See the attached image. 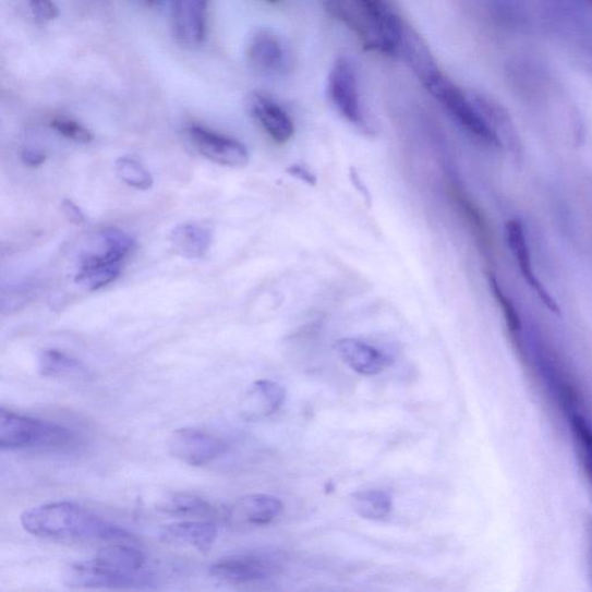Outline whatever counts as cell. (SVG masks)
Segmentation results:
<instances>
[{
	"mask_svg": "<svg viewBox=\"0 0 592 592\" xmlns=\"http://www.w3.org/2000/svg\"><path fill=\"white\" fill-rule=\"evenodd\" d=\"M22 525L34 536L53 540L131 541L132 533L73 503H51L23 512Z\"/></svg>",
	"mask_w": 592,
	"mask_h": 592,
	"instance_id": "obj_1",
	"label": "cell"
},
{
	"mask_svg": "<svg viewBox=\"0 0 592 592\" xmlns=\"http://www.w3.org/2000/svg\"><path fill=\"white\" fill-rule=\"evenodd\" d=\"M133 246L135 240L122 229H105L81 256L75 282L90 292L101 290L118 279L122 263Z\"/></svg>",
	"mask_w": 592,
	"mask_h": 592,
	"instance_id": "obj_2",
	"label": "cell"
},
{
	"mask_svg": "<svg viewBox=\"0 0 592 592\" xmlns=\"http://www.w3.org/2000/svg\"><path fill=\"white\" fill-rule=\"evenodd\" d=\"M67 427L0 409V447L3 449L53 448L68 445Z\"/></svg>",
	"mask_w": 592,
	"mask_h": 592,
	"instance_id": "obj_3",
	"label": "cell"
},
{
	"mask_svg": "<svg viewBox=\"0 0 592 592\" xmlns=\"http://www.w3.org/2000/svg\"><path fill=\"white\" fill-rule=\"evenodd\" d=\"M424 87L471 137L484 145L500 149L498 141H496L480 110L472 102L470 95L456 86L443 72L435 75Z\"/></svg>",
	"mask_w": 592,
	"mask_h": 592,
	"instance_id": "obj_4",
	"label": "cell"
},
{
	"mask_svg": "<svg viewBox=\"0 0 592 592\" xmlns=\"http://www.w3.org/2000/svg\"><path fill=\"white\" fill-rule=\"evenodd\" d=\"M150 572L124 571L101 564L97 559L76 563L65 572V584L73 588L130 589L149 585Z\"/></svg>",
	"mask_w": 592,
	"mask_h": 592,
	"instance_id": "obj_5",
	"label": "cell"
},
{
	"mask_svg": "<svg viewBox=\"0 0 592 592\" xmlns=\"http://www.w3.org/2000/svg\"><path fill=\"white\" fill-rule=\"evenodd\" d=\"M279 567L277 556L271 553L253 552L217 561L209 567V576L231 584L254 583L274 577Z\"/></svg>",
	"mask_w": 592,
	"mask_h": 592,
	"instance_id": "obj_6",
	"label": "cell"
},
{
	"mask_svg": "<svg viewBox=\"0 0 592 592\" xmlns=\"http://www.w3.org/2000/svg\"><path fill=\"white\" fill-rule=\"evenodd\" d=\"M328 97L343 119L355 126H364L358 76L353 64L346 57L336 60L329 72Z\"/></svg>",
	"mask_w": 592,
	"mask_h": 592,
	"instance_id": "obj_7",
	"label": "cell"
},
{
	"mask_svg": "<svg viewBox=\"0 0 592 592\" xmlns=\"http://www.w3.org/2000/svg\"><path fill=\"white\" fill-rule=\"evenodd\" d=\"M168 451L177 460L203 467L218 460L228 449L221 438L194 428H181L170 435Z\"/></svg>",
	"mask_w": 592,
	"mask_h": 592,
	"instance_id": "obj_8",
	"label": "cell"
},
{
	"mask_svg": "<svg viewBox=\"0 0 592 592\" xmlns=\"http://www.w3.org/2000/svg\"><path fill=\"white\" fill-rule=\"evenodd\" d=\"M506 240L527 285L530 286V289L540 298L549 312L560 315L561 311L557 300L549 294L536 273H534L525 228L520 219L514 218L507 222Z\"/></svg>",
	"mask_w": 592,
	"mask_h": 592,
	"instance_id": "obj_9",
	"label": "cell"
},
{
	"mask_svg": "<svg viewBox=\"0 0 592 592\" xmlns=\"http://www.w3.org/2000/svg\"><path fill=\"white\" fill-rule=\"evenodd\" d=\"M188 135L201 155L216 164L240 168L250 161L247 149L235 140L197 124L189 126Z\"/></svg>",
	"mask_w": 592,
	"mask_h": 592,
	"instance_id": "obj_10",
	"label": "cell"
},
{
	"mask_svg": "<svg viewBox=\"0 0 592 592\" xmlns=\"http://www.w3.org/2000/svg\"><path fill=\"white\" fill-rule=\"evenodd\" d=\"M470 98L498 141L500 149H506L514 157L519 158L522 153V143L508 110L482 93H471Z\"/></svg>",
	"mask_w": 592,
	"mask_h": 592,
	"instance_id": "obj_11",
	"label": "cell"
},
{
	"mask_svg": "<svg viewBox=\"0 0 592 592\" xmlns=\"http://www.w3.org/2000/svg\"><path fill=\"white\" fill-rule=\"evenodd\" d=\"M253 118L258 122L273 142L278 145L290 143L295 128L290 114L276 101L261 93H254L247 101Z\"/></svg>",
	"mask_w": 592,
	"mask_h": 592,
	"instance_id": "obj_12",
	"label": "cell"
},
{
	"mask_svg": "<svg viewBox=\"0 0 592 592\" xmlns=\"http://www.w3.org/2000/svg\"><path fill=\"white\" fill-rule=\"evenodd\" d=\"M208 0H173V29L188 47L201 46L206 37Z\"/></svg>",
	"mask_w": 592,
	"mask_h": 592,
	"instance_id": "obj_13",
	"label": "cell"
},
{
	"mask_svg": "<svg viewBox=\"0 0 592 592\" xmlns=\"http://www.w3.org/2000/svg\"><path fill=\"white\" fill-rule=\"evenodd\" d=\"M245 56L256 71L274 74L286 65V50L280 37L269 29H258L252 34L245 47Z\"/></svg>",
	"mask_w": 592,
	"mask_h": 592,
	"instance_id": "obj_14",
	"label": "cell"
},
{
	"mask_svg": "<svg viewBox=\"0 0 592 592\" xmlns=\"http://www.w3.org/2000/svg\"><path fill=\"white\" fill-rule=\"evenodd\" d=\"M336 350L340 359L361 375H377L392 364L388 354L360 339L342 338L337 341Z\"/></svg>",
	"mask_w": 592,
	"mask_h": 592,
	"instance_id": "obj_15",
	"label": "cell"
},
{
	"mask_svg": "<svg viewBox=\"0 0 592 592\" xmlns=\"http://www.w3.org/2000/svg\"><path fill=\"white\" fill-rule=\"evenodd\" d=\"M158 536L164 544L193 547L205 553L216 543L218 528L213 522L184 521L161 527Z\"/></svg>",
	"mask_w": 592,
	"mask_h": 592,
	"instance_id": "obj_16",
	"label": "cell"
},
{
	"mask_svg": "<svg viewBox=\"0 0 592 592\" xmlns=\"http://www.w3.org/2000/svg\"><path fill=\"white\" fill-rule=\"evenodd\" d=\"M283 510V504L273 495L252 494L243 496L232 508L226 509V519L255 527L275 521Z\"/></svg>",
	"mask_w": 592,
	"mask_h": 592,
	"instance_id": "obj_17",
	"label": "cell"
},
{
	"mask_svg": "<svg viewBox=\"0 0 592 592\" xmlns=\"http://www.w3.org/2000/svg\"><path fill=\"white\" fill-rule=\"evenodd\" d=\"M285 398V389L277 382L259 379L243 396L241 415L250 422L270 416L282 407Z\"/></svg>",
	"mask_w": 592,
	"mask_h": 592,
	"instance_id": "obj_18",
	"label": "cell"
},
{
	"mask_svg": "<svg viewBox=\"0 0 592 592\" xmlns=\"http://www.w3.org/2000/svg\"><path fill=\"white\" fill-rule=\"evenodd\" d=\"M399 55H403L404 60L423 85L442 73L423 38L407 24L400 37Z\"/></svg>",
	"mask_w": 592,
	"mask_h": 592,
	"instance_id": "obj_19",
	"label": "cell"
},
{
	"mask_svg": "<svg viewBox=\"0 0 592 592\" xmlns=\"http://www.w3.org/2000/svg\"><path fill=\"white\" fill-rule=\"evenodd\" d=\"M169 241L180 256L196 259L208 252L213 244V233L196 223H182L171 231Z\"/></svg>",
	"mask_w": 592,
	"mask_h": 592,
	"instance_id": "obj_20",
	"label": "cell"
},
{
	"mask_svg": "<svg viewBox=\"0 0 592 592\" xmlns=\"http://www.w3.org/2000/svg\"><path fill=\"white\" fill-rule=\"evenodd\" d=\"M157 508L164 514L173 515V517L208 518L222 512L226 518V509H217L201 496L189 493L171 494L161 500Z\"/></svg>",
	"mask_w": 592,
	"mask_h": 592,
	"instance_id": "obj_21",
	"label": "cell"
},
{
	"mask_svg": "<svg viewBox=\"0 0 592 592\" xmlns=\"http://www.w3.org/2000/svg\"><path fill=\"white\" fill-rule=\"evenodd\" d=\"M38 371L55 378H78L89 375V370L80 359L57 350H47L38 358Z\"/></svg>",
	"mask_w": 592,
	"mask_h": 592,
	"instance_id": "obj_22",
	"label": "cell"
},
{
	"mask_svg": "<svg viewBox=\"0 0 592 592\" xmlns=\"http://www.w3.org/2000/svg\"><path fill=\"white\" fill-rule=\"evenodd\" d=\"M352 507L362 519H386L392 510V498L388 492L370 490L352 495Z\"/></svg>",
	"mask_w": 592,
	"mask_h": 592,
	"instance_id": "obj_23",
	"label": "cell"
},
{
	"mask_svg": "<svg viewBox=\"0 0 592 592\" xmlns=\"http://www.w3.org/2000/svg\"><path fill=\"white\" fill-rule=\"evenodd\" d=\"M98 561L124 571H141L146 563L144 553L135 547L111 545L101 548L95 557Z\"/></svg>",
	"mask_w": 592,
	"mask_h": 592,
	"instance_id": "obj_24",
	"label": "cell"
},
{
	"mask_svg": "<svg viewBox=\"0 0 592 592\" xmlns=\"http://www.w3.org/2000/svg\"><path fill=\"white\" fill-rule=\"evenodd\" d=\"M567 416L581 462L592 487V425L581 411L571 412Z\"/></svg>",
	"mask_w": 592,
	"mask_h": 592,
	"instance_id": "obj_25",
	"label": "cell"
},
{
	"mask_svg": "<svg viewBox=\"0 0 592 592\" xmlns=\"http://www.w3.org/2000/svg\"><path fill=\"white\" fill-rule=\"evenodd\" d=\"M114 169H117L119 178L129 186L147 190L153 185V178L148 169L135 159L120 158L114 165Z\"/></svg>",
	"mask_w": 592,
	"mask_h": 592,
	"instance_id": "obj_26",
	"label": "cell"
},
{
	"mask_svg": "<svg viewBox=\"0 0 592 592\" xmlns=\"http://www.w3.org/2000/svg\"><path fill=\"white\" fill-rule=\"evenodd\" d=\"M488 285L490 290L496 300L498 302L499 307L503 311L507 328L512 335H519L522 331V321L520 317V314L515 307V304L512 301L508 298V295L505 293V291L502 288V285L499 283L498 279H496L493 275H488Z\"/></svg>",
	"mask_w": 592,
	"mask_h": 592,
	"instance_id": "obj_27",
	"label": "cell"
},
{
	"mask_svg": "<svg viewBox=\"0 0 592 592\" xmlns=\"http://www.w3.org/2000/svg\"><path fill=\"white\" fill-rule=\"evenodd\" d=\"M51 128L71 141L87 144L93 141L92 132L78 122L57 118L51 121Z\"/></svg>",
	"mask_w": 592,
	"mask_h": 592,
	"instance_id": "obj_28",
	"label": "cell"
},
{
	"mask_svg": "<svg viewBox=\"0 0 592 592\" xmlns=\"http://www.w3.org/2000/svg\"><path fill=\"white\" fill-rule=\"evenodd\" d=\"M34 16L40 22H52L59 16V8L53 0H28Z\"/></svg>",
	"mask_w": 592,
	"mask_h": 592,
	"instance_id": "obj_29",
	"label": "cell"
},
{
	"mask_svg": "<svg viewBox=\"0 0 592 592\" xmlns=\"http://www.w3.org/2000/svg\"><path fill=\"white\" fill-rule=\"evenodd\" d=\"M22 160L26 166L36 168L46 162L47 156L46 153L40 149L27 148L22 152Z\"/></svg>",
	"mask_w": 592,
	"mask_h": 592,
	"instance_id": "obj_30",
	"label": "cell"
},
{
	"mask_svg": "<svg viewBox=\"0 0 592 592\" xmlns=\"http://www.w3.org/2000/svg\"><path fill=\"white\" fill-rule=\"evenodd\" d=\"M289 173L295 179L301 180L310 185L316 184V178L311 173L310 170L303 167L293 166L289 168Z\"/></svg>",
	"mask_w": 592,
	"mask_h": 592,
	"instance_id": "obj_31",
	"label": "cell"
},
{
	"mask_svg": "<svg viewBox=\"0 0 592 592\" xmlns=\"http://www.w3.org/2000/svg\"><path fill=\"white\" fill-rule=\"evenodd\" d=\"M64 213L68 216V218L76 225L85 222V216L81 212V208L76 207L73 203L70 201H65L63 204Z\"/></svg>",
	"mask_w": 592,
	"mask_h": 592,
	"instance_id": "obj_32",
	"label": "cell"
},
{
	"mask_svg": "<svg viewBox=\"0 0 592 592\" xmlns=\"http://www.w3.org/2000/svg\"><path fill=\"white\" fill-rule=\"evenodd\" d=\"M266 2H269V3H273V4H275V3H278V2H279V0H266Z\"/></svg>",
	"mask_w": 592,
	"mask_h": 592,
	"instance_id": "obj_33",
	"label": "cell"
},
{
	"mask_svg": "<svg viewBox=\"0 0 592 592\" xmlns=\"http://www.w3.org/2000/svg\"><path fill=\"white\" fill-rule=\"evenodd\" d=\"M147 2L153 4V3H157L158 0H147Z\"/></svg>",
	"mask_w": 592,
	"mask_h": 592,
	"instance_id": "obj_34",
	"label": "cell"
},
{
	"mask_svg": "<svg viewBox=\"0 0 592 592\" xmlns=\"http://www.w3.org/2000/svg\"><path fill=\"white\" fill-rule=\"evenodd\" d=\"M590 2L592 3V0H590Z\"/></svg>",
	"mask_w": 592,
	"mask_h": 592,
	"instance_id": "obj_35",
	"label": "cell"
}]
</instances>
